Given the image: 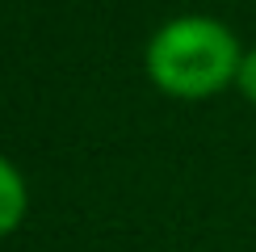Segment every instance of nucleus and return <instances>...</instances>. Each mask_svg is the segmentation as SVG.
<instances>
[{
  "label": "nucleus",
  "instance_id": "f257e3e1",
  "mask_svg": "<svg viewBox=\"0 0 256 252\" xmlns=\"http://www.w3.org/2000/svg\"><path fill=\"white\" fill-rule=\"evenodd\" d=\"M240 42L214 17H176L147 46V76L172 97H210L240 76Z\"/></svg>",
  "mask_w": 256,
  "mask_h": 252
},
{
  "label": "nucleus",
  "instance_id": "f03ea898",
  "mask_svg": "<svg viewBox=\"0 0 256 252\" xmlns=\"http://www.w3.org/2000/svg\"><path fill=\"white\" fill-rule=\"evenodd\" d=\"M26 202H30V194H26L21 172L0 156V236H8L26 218Z\"/></svg>",
  "mask_w": 256,
  "mask_h": 252
},
{
  "label": "nucleus",
  "instance_id": "7ed1b4c3",
  "mask_svg": "<svg viewBox=\"0 0 256 252\" xmlns=\"http://www.w3.org/2000/svg\"><path fill=\"white\" fill-rule=\"evenodd\" d=\"M236 84H240V92H244V97H248V101L256 105V50H248V55H244Z\"/></svg>",
  "mask_w": 256,
  "mask_h": 252
}]
</instances>
